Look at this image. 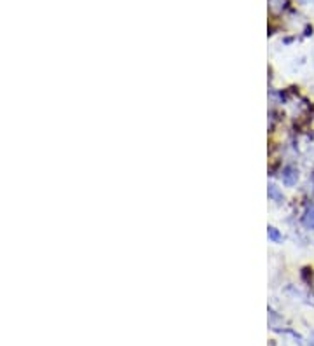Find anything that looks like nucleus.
Returning <instances> with one entry per match:
<instances>
[{"mask_svg": "<svg viewBox=\"0 0 314 346\" xmlns=\"http://www.w3.org/2000/svg\"><path fill=\"white\" fill-rule=\"evenodd\" d=\"M269 238L272 240V242H281V236H280V233H278L274 227H269Z\"/></svg>", "mask_w": 314, "mask_h": 346, "instance_id": "obj_4", "label": "nucleus"}, {"mask_svg": "<svg viewBox=\"0 0 314 346\" xmlns=\"http://www.w3.org/2000/svg\"><path fill=\"white\" fill-rule=\"evenodd\" d=\"M269 198H271L272 201H276V203H281V201L284 200L283 194H281V192H280V189H278L274 184L269 185Z\"/></svg>", "mask_w": 314, "mask_h": 346, "instance_id": "obj_2", "label": "nucleus"}, {"mask_svg": "<svg viewBox=\"0 0 314 346\" xmlns=\"http://www.w3.org/2000/svg\"><path fill=\"white\" fill-rule=\"evenodd\" d=\"M297 178H299V173H297V170H293V168H286L283 172V182L286 185H295L297 184Z\"/></svg>", "mask_w": 314, "mask_h": 346, "instance_id": "obj_1", "label": "nucleus"}, {"mask_svg": "<svg viewBox=\"0 0 314 346\" xmlns=\"http://www.w3.org/2000/svg\"><path fill=\"white\" fill-rule=\"evenodd\" d=\"M304 224H306L307 227H311V229H314V208L307 210L306 217H304Z\"/></svg>", "mask_w": 314, "mask_h": 346, "instance_id": "obj_3", "label": "nucleus"}]
</instances>
